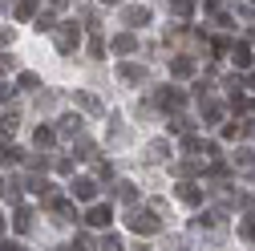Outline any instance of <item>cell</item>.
<instances>
[{"instance_id":"30","label":"cell","mask_w":255,"mask_h":251,"mask_svg":"<svg viewBox=\"0 0 255 251\" xmlns=\"http://www.w3.org/2000/svg\"><path fill=\"white\" fill-rule=\"evenodd\" d=\"M0 235H4V219H0Z\"/></svg>"},{"instance_id":"22","label":"cell","mask_w":255,"mask_h":251,"mask_svg":"<svg viewBox=\"0 0 255 251\" xmlns=\"http://www.w3.org/2000/svg\"><path fill=\"white\" fill-rule=\"evenodd\" d=\"M37 85H41L37 73H20V89H37Z\"/></svg>"},{"instance_id":"4","label":"cell","mask_w":255,"mask_h":251,"mask_svg":"<svg viewBox=\"0 0 255 251\" xmlns=\"http://www.w3.org/2000/svg\"><path fill=\"white\" fill-rule=\"evenodd\" d=\"M93 195H98V182H93V178H77V182H73V199L93 203Z\"/></svg>"},{"instance_id":"5","label":"cell","mask_w":255,"mask_h":251,"mask_svg":"<svg viewBox=\"0 0 255 251\" xmlns=\"http://www.w3.org/2000/svg\"><path fill=\"white\" fill-rule=\"evenodd\" d=\"M178 199H182V203H190V207H195V203H203V191H199L195 182H182V186H178Z\"/></svg>"},{"instance_id":"7","label":"cell","mask_w":255,"mask_h":251,"mask_svg":"<svg viewBox=\"0 0 255 251\" xmlns=\"http://www.w3.org/2000/svg\"><path fill=\"white\" fill-rule=\"evenodd\" d=\"M12 227L24 235L28 227H33V211H28V207H16V215H12Z\"/></svg>"},{"instance_id":"13","label":"cell","mask_w":255,"mask_h":251,"mask_svg":"<svg viewBox=\"0 0 255 251\" xmlns=\"http://www.w3.org/2000/svg\"><path fill=\"white\" fill-rule=\"evenodd\" d=\"M231 57H235V65H239V69H247V65H251V49H247V45H235V49H231Z\"/></svg>"},{"instance_id":"28","label":"cell","mask_w":255,"mask_h":251,"mask_svg":"<svg viewBox=\"0 0 255 251\" xmlns=\"http://www.w3.org/2000/svg\"><path fill=\"white\" fill-rule=\"evenodd\" d=\"M0 251H24L20 243H4V247H0Z\"/></svg>"},{"instance_id":"17","label":"cell","mask_w":255,"mask_h":251,"mask_svg":"<svg viewBox=\"0 0 255 251\" xmlns=\"http://www.w3.org/2000/svg\"><path fill=\"white\" fill-rule=\"evenodd\" d=\"M37 4H41V0H20V4H16V16H20V20H28V16L37 12Z\"/></svg>"},{"instance_id":"25","label":"cell","mask_w":255,"mask_h":251,"mask_svg":"<svg viewBox=\"0 0 255 251\" xmlns=\"http://www.w3.org/2000/svg\"><path fill=\"white\" fill-rule=\"evenodd\" d=\"M89 53H93V57H102V53H106V45H102V37H93V41H89Z\"/></svg>"},{"instance_id":"10","label":"cell","mask_w":255,"mask_h":251,"mask_svg":"<svg viewBox=\"0 0 255 251\" xmlns=\"http://www.w3.org/2000/svg\"><path fill=\"white\" fill-rule=\"evenodd\" d=\"M77 106H81V110H89V114H102V102L93 98V93H85V89H77Z\"/></svg>"},{"instance_id":"3","label":"cell","mask_w":255,"mask_h":251,"mask_svg":"<svg viewBox=\"0 0 255 251\" xmlns=\"http://www.w3.org/2000/svg\"><path fill=\"white\" fill-rule=\"evenodd\" d=\"M77 45H81V28H77V24H65V28L57 33V49H61V53H73Z\"/></svg>"},{"instance_id":"2","label":"cell","mask_w":255,"mask_h":251,"mask_svg":"<svg viewBox=\"0 0 255 251\" xmlns=\"http://www.w3.org/2000/svg\"><path fill=\"white\" fill-rule=\"evenodd\" d=\"M85 223H89V227H98V231H106V227L114 223L110 203H93V207H89V215H85Z\"/></svg>"},{"instance_id":"14","label":"cell","mask_w":255,"mask_h":251,"mask_svg":"<svg viewBox=\"0 0 255 251\" xmlns=\"http://www.w3.org/2000/svg\"><path fill=\"white\" fill-rule=\"evenodd\" d=\"M61 134H81V118H77V114L61 118Z\"/></svg>"},{"instance_id":"12","label":"cell","mask_w":255,"mask_h":251,"mask_svg":"<svg viewBox=\"0 0 255 251\" xmlns=\"http://www.w3.org/2000/svg\"><path fill=\"white\" fill-rule=\"evenodd\" d=\"M122 77H126V81H146V69H142V65H130V61H126V65H122Z\"/></svg>"},{"instance_id":"16","label":"cell","mask_w":255,"mask_h":251,"mask_svg":"<svg viewBox=\"0 0 255 251\" xmlns=\"http://www.w3.org/2000/svg\"><path fill=\"white\" fill-rule=\"evenodd\" d=\"M53 138H57V134L49 130V126H37V134H33V142H37V146H53Z\"/></svg>"},{"instance_id":"11","label":"cell","mask_w":255,"mask_h":251,"mask_svg":"<svg viewBox=\"0 0 255 251\" xmlns=\"http://www.w3.org/2000/svg\"><path fill=\"white\" fill-rule=\"evenodd\" d=\"M150 20V8H126V24H134V28H142Z\"/></svg>"},{"instance_id":"19","label":"cell","mask_w":255,"mask_h":251,"mask_svg":"<svg viewBox=\"0 0 255 251\" xmlns=\"http://www.w3.org/2000/svg\"><path fill=\"white\" fill-rule=\"evenodd\" d=\"M61 251H93V243H89L85 235H77V239H73L69 247H61Z\"/></svg>"},{"instance_id":"21","label":"cell","mask_w":255,"mask_h":251,"mask_svg":"<svg viewBox=\"0 0 255 251\" xmlns=\"http://www.w3.org/2000/svg\"><path fill=\"white\" fill-rule=\"evenodd\" d=\"M98 251H122V239H118V235H106V239H102V247H98Z\"/></svg>"},{"instance_id":"6","label":"cell","mask_w":255,"mask_h":251,"mask_svg":"<svg viewBox=\"0 0 255 251\" xmlns=\"http://www.w3.org/2000/svg\"><path fill=\"white\" fill-rule=\"evenodd\" d=\"M186 98H182V93L178 89H162V93H158V106H166V110H178Z\"/></svg>"},{"instance_id":"24","label":"cell","mask_w":255,"mask_h":251,"mask_svg":"<svg viewBox=\"0 0 255 251\" xmlns=\"http://www.w3.org/2000/svg\"><path fill=\"white\" fill-rule=\"evenodd\" d=\"M190 4H195V0H174V12H178V16H186V12H190Z\"/></svg>"},{"instance_id":"1","label":"cell","mask_w":255,"mask_h":251,"mask_svg":"<svg viewBox=\"0 0 255 251\" xmlns=\"http://www.w3.org/2000/svg\"><path fill=\"white\" fill-rule=\"evenodd\" d=\"M126 227H130L134 235H158V231H162V219H158V211H130V215H126Z\"/></svg>"},{"instance_id":"18","label":"cell","mask_w":255,"mask_h":251,"mask_svg":"<svg viewBox=\"0 0 255 251\" xmlns=\"http://www.w3.org/2000/svg\"><path fill=\"white\" fill-rule=\"evenodd\" d=\"M239 235H243V239H255V215H247L243 223H239Z\"/></svg>"},{"instance_id":"27","label":"cell","mask_w":255,"mask_h":251,"mask_svg":"<svg viewBox=\"0 0 255 251\" xmlns=\"http://www.w3.org/2000/svg\"><path fill=\"white\" fill-rule=\"evenodd\" d=\"M12 41V33H8V28H0V45H8Z\"/></svg>"},{"instance_id":"15","label":"cell","mask_w":255,"mask_h":251,"mask_svg":"<svg viewBox=\"0 0 255 251\" xmlns=\"http://www.w3.org/2000/svg\"><path fill=\"white\" fill-rule=\"evenodd\" d=\"M16 126H20L16 114H0V134H16Z\"/></svg>"},{"instance_id":"20","label":"cell","mask_w":255,"mask_h":251,"mask_svg":"<svg viewBox=\"0 0 255 251\" xmlns=\"http://www.w3.org/2000/svg\"><path fill=\"white\" fill-rule=\"evenodd\" d=\"M118 199L130 203V199H134V182H118Z\"/></svg>"},{"instance_id":"26","label":"cell","mask_w":255,"mask_h":251,"mask_svg":"<svg viewBox=\"0 0 255 251\" xmlns=\"http://www.w3.org/2000/svg\"><path fill=\"white\" fill-rule=\"evenodd\" d=\"M8 69H12V57H0V77H4Z\"/></svg>"},{"instance_id":"29","label":"cell","mask_w":255,"mask_h":251,"mask_svg":"<svg viewBox=\"0 0 255 251\" xmlns=\"http://www.w3.org/2000/svg\"><path fill=\"white\" fill-rule=\"evenodd\" d=\"M102 4H122V0H102Z\"/></svg>"},{"instance_id":"23","label":"cell","mask_w":255,"mask_h":251,"mask_svg":"<svg viewBox=\"0 0 255 251\" xmlns=\"http://www.w3.org/2000/svg\"><path fill=\"white\" fill-rule=\"evenodd\" d=\"M231 110H239V114L247 110V98H243V93H231Z\"/></svg>"},{"instance_id":"9","label":"cell","mask_w":255,"mask_h":251,"mask_svg":"<svg viewBox=\"0 0 255 251\" xmlns=\"http://www.w3.org/2000/svg\"><path fill=\"white\" fill-rule=\"evenodd\" d=\"M170 73H174V77H190V73H195V61L174 57V61H170Z\"/></svg>"},{"instance_id":"8","label":"cell","mask_w":255,"mask_h":251,"mask_svg":"<svg viewBox=\"0 0 255 251\" xmlns=\"http://www.w3.org/2000/svg\"><path fill=\"white\" fill-rule=\"evenodd\" d=\"M134 49H138V37H134V33L114 37V53H134Z\"/></svg>"}]
</instances>
